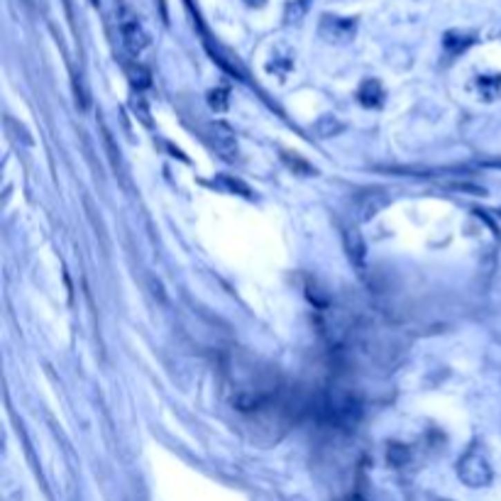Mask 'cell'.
Returning <instances> with one entry per match:
<instances>
[{
	"label": "cell",
	"instance_id": "cell-4",
	"mask_svg": "<svg viewBox=\"0 0 501 501\" xmlns=\"http://www.w3.org/2000/svg\"><path fill=\"white\" fill-rule=\"evenodd\" d=\"M211 142H213V147L223 154V159H227V162H235V159H238V144H235V140H232V135L227 130L213 127Z\"/></svg>",
	"mask_w": 501,
	"mask_h": 501
},
{
	"label": "cell",
	"instance_id": "cell-2",
	"mask_svg": "<svg viewBox=\"0 0 501 501\" xmlns=\"http://www.w3.org/2000/svg\"><path fill=\"white\" fill-rule=\"evenodd\" d=\"M460 477H462L464 484L472 486H484L491 482V467L480 450H470L460 460Z\"/></svg>",
	"mask_w": 501,
	"mask_h": 501
},
{
	"label": "cell",
	"instance_id": "cell-9",
	"mask_svg": "<svg viewBox=\"0 0 501 501\" xmlns=\"http://www.w3.org/2000/svg\"><path fill=\"white\" fill-rule=\"evenodd\" d=\"M245 3H247L249 8H262L264 3H267V0H245Z\"/></svg>",
	"mask_w": 501,
	"mask_h": 501
},
{
	"label": "cell",
	"instance_id": "cell-8",
	"mask_svg": "<svg viewBox=\"0 0 501 501\" xmlns=\"http://www.w3.org/2000/svg\"><path fill=\"white\" fill-rule=\"evenodd\" d=\"M445 44H448V49H453V52H462L464 47H470L472 44V37H460V35H448L445 37Z\"/></svg>",
	"mask_w": 501,
	"mask_h": 501
},
{
	"label": "cell",
	"instance_id": "cell-7",
	"mask_svg": "<svg viewBox=\"0 0 501 501\" xmlns=\"http://www.w3.org/2000/svg\"><path fill=\"white\" fill-rule=\"evenodd\" d=\"M306 6H308V0H296V3H289V8H286V20H301V15L306 12Z\"/></svg>",
	"mask_w": 501,
	"mask_h": 501
},
{
	"label": "cell",
	"instance_id": "cell-10",
	"mask_svg": "<svg viewBox=\"0 0 501 501\" xmlns=\"http://www.w3.org/2000/svg\"><path fill=\"white\" fill-rule=\"evenodd\" d=\"M345 501H362L359 496H350V499H345Z\"/></svg>",
	"mask_w": 501,
	"mask_h": 501
},
{
	"label": "cell",
	"instance_id": "cell-5",
	"mask_svg": "<svg viewBox=\"0 0 501 501\" xmlns=\"http://www.w3.org/2000/svg\"><path fill=\"white\" fill-rule=\"evenodd\" d=\"M477 91L484 100H494L501 95V76L499 74H486L477 79Z\"/></svg>",
	"mask_w": 501,
	"mask_h": 501
},
{
	"label": "cell",
	"instance_id": "cell-1",
	"mask_svg": "<svg viewBox=\"0 0 501 501\" xmlns=\"http://www.w3.org/2000/svg\"><path fill=\"white\" fill-rule=\"evenodd\" d=\"M117 22H120V35H122L125 47L130 49L132 54H142L144 49L149 47V35L144 32V27H142V22L138 20V15L132 10H127V8H120Z\"/></svg>",
	"mask_w": 501,
	"mask_h": 501
},
{
	"label": "cell",
	"instance_id": "cell-6",
	"mask_svg": "<svg viewBox=\"0 0 501 501\" xmlns=\"http://www.w3.org/2000/svg\"><path fill=\"white\" fill-rule=\"evenodd\" d=\"M359 100H362L367 108L379 106L381 100H384V91H381L379 81H364L362 88H359Z\"/></svg>",
	"mask_w": 501,
	"mask_h": 501
},
{
	"label": "cell",
	"instance_id": "cell-3",
	"mask_svg": "<svg viewBox=\"0 0 501 501\" xmlns=\"http://www.w3.org/2000/svg\"><path fill=\"white\" fill-rule=\"evenodd\" d=\"M321 35L328 42H345L355 35V20H343V17L325 15L321 20Z\"/></svg>",
	"mask_w": 501,
	"mask_h": 501
}]
</instances>
